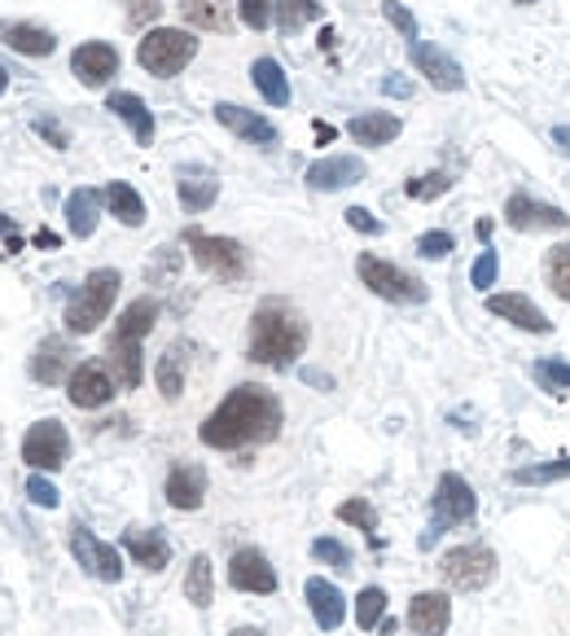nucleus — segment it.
<instances>
[{
  "instance_id": "59",
  "label": "nucleus",
  "mask_w": 570,
  "mask_h": 636,
  "mask_svg": "<svg viewBox=\"0 0 570 636\" xmlns=\"http://www.w3.org/2000/svg\"><path fill=\"white\" fill-rule=\"evenodd\" d=\"M513 4H535V0H513Z\"/></svg>"
},
{
  "instance_id": "18",
  "label": "nucleus",
  "mask_w": 570,
  "mask_h": 636,
  "mask_svg": "<svg viewBox=\"0 0 570 636\" xmlns=\"http://www.w3.org/2000/svg\"><path fill=\"white\" fill-rule=\"evenodd\" d=\"M163 496H167V505L180 509V513L203 509V500H207V470L194 466V461L171 466V474H167V483H163Z\"/></svg>"
},
{
  "instance_id": "20",
  "label": "nucleus",
  "mask_w": 570,
  "mask_h": 636,
  "mask_svg": "<svg viewBox=\"0 0 570 636\" xmlns=\"http://www.w3.org/2000/svg\"><path fill=\"white\" fill-rule=\"evenodd\" d=\"M27 373H31V382H40V387H58V382H67V378L75 373L71 343H67V339H45V343L31 352Z\"/></svg>"
},
{
  "instance_id": "26",
  "label": "nucleus",
  "mask_w": 570,
  "mask_h": 636,
  "mask_svg": "<svg viewBox=\"0 0 570 636\" xmlns=\"http://www.w3.org/2000/svg\"><path fill=\"white\" fill-rule=\"evenodd\" d=\"M189 360H194V343H171L167 352L158 355V369H154V382L163 391V400H180L185 391V373H189Z\"/></svg>"
},
{
  "instance_id": "55",
  "label": "nucleus",
  "mask_w": 570,
  "mask_h": 636,
  "mask_svg": "<svg viewBox=\"0 0 570 636\" xmlns=\"http://www.w3.org/2000/svg\"><path fill=\"white\" fill-rule=\"evenodd\" d=\"M549 141L558 145V149H562V154H567V158H570V124H558V128L549 133Z\"/></svg>"
},
{
  "instance_id": "48",
  "label": "nucleus",
  "mask_w": 570,
  "mask_h": 636,
  "mask_svg": "<svg viewBox=\"0 0 570 636\" xmlns=\"http://www.w3.org/2000/svg\"><path fill=\"white\" fill-rule=\"evenodd\" d=\"M497 277H500V255L488 246V251H479V260L470 268V282L479 285V290H488V285H497Z\"/></svg>"
},
{
  "instance_id": "44",
  "label": "nucleus",
  "mask_w": 570,
  "mask_h": 636,
  "mask_svg": "<svg viewBox=\"0 0 570 636\" xmlns=\"http://www.w3.org/2000/svg\"><path fill=\"white\" fill-rule=\"evenodd\" d=\"M531 378H535L540 387H549V391H570V364L567 360H535Z\"/></svg>"
},
{
  "instance_id": "32",
  "label": "nucleus",
  "mask_w": 570,
  "mask_h": 636,
  "mask_svg": "<svg viewBox=\"0 0 570 636\" xmlns=\"http://www.w3.org/2000/svg\"><path fill=\"white\" fill-rule=\"evenodd\" d=\"M158 325V299H149V294H141V299H132L124 312H119V325H115V334L119 339H137L141 343L145 334Z\"/></svg>"
},
{
  "instance_id": "33",
  "label": "nucleus",
  "mask_w": 570,
  "mask_h": 636,
  "mask_svg": "<svg viewBox=\"0 0 570 636\" xmlns=\"http://www.w3.org/2000/svg\"><path fill=\"white\" fill-rule=\"evenodd\" d=\"M176 198H180V207L189 215L207 212V207H215V198H219V180L215 176H185L180 185H176Z\"/></svg>"
},
{
  "instance_id": "52",
  "label": "nucleus",
  "mask_w": 570,
  "mask_h": 636,
  "mask_svg": "<svg viewBox=\"0 0 570 636\" xmlns=\"http://www.w3.org/2000/svg\"><path fill=\"white\" fill-rule=\"evenodd\" d=\"M382 92H386V97H413V84L400 79V75H386V79H382Z\"/></svg>"
},
{
  "instance_id": "28",
  "label": "nucleus",
  "mask_w": 570,
  "mask_h": 636,
  "mask_svg": "<svg viewBox=\"0 0 570 636\" xmlns=\"http://www.w3.org/2000/svg\"><path fill=\"white\" fill-rule=\"evenodd\" d=\"M400 133H404V124H400L395 115H386V110H368V115H356V119L347 124V137L356 145H364V149L391 145Z\"/></svg>"
},
{
  "instance_id": "15",
  "label": "nucleus",
  "mask_w": 570,
  "mask_h": 636,
  "mask_svg": "<svg viewBox=\"0 0 570 636\" xmlns=\"http://www.w3.org/2000/svg\"><path fill=\"white\" fill-rule=\"evenodd\" d=\"M409 62H413L417 75H426L439 92H461V88H465V71H461L456 58H448L439 45L413 40V45H409Z\"/></svg>"
},
{
  "instance_id": "39",
  "label": "nucleus",
  "mask_w": 570,
  "mask_h": 636,
  "mask_svg": "<svg viewBox=\"0 0 570 636\" xmlns=\"http://www.w3.org/2000/svg\"><path fill=\"white\" fill-rule=\"evenodd\" d=\"M382 619H386V593H382L377 584L360 588V597H356V624H360V633H373V628H382Z\"/></svg>"
},
{
  "instance_id": "51",
  "label": "nucleus",
  "mask_w": 570,
  "mask_h": 636,
  "mask_svg": "<svg viewBox=\"0 0 570 636\" xmlns=\"http://www.w3.org/2000/svg\"><path fill=\"white\" fill-rule=\"evenodd\" d=\"M36 133L53 145V149H67V145H71V133H67L58 119H36Z\"/></svg>"
},
{
  "instance_id": "37",
  "label": "nucleus",
  "mask_w": 570,
  "mask_h": 636,
  "mask_svg": "<svg viewBox=\"0 0 570 636\" xmlns=\"http://www.w3.org/2000/svg\"><path fill=\"white\" fill-rule=\"evenodd\" d=\"M544 282H549V290H553L562 303H570V242L553 246V251L544 255Z\"/></svg>"
},
{
  "instance_id": "4",
  "label": "nucleus",
  "mask_w": 570,
  "mask_h": 636,
  "mask_svg": "<svg viewBox=\"0 0 570 636\" xmlns=\"http://www.w3.org/2000/svg\"><path fill=\"white\" fill-rule=\"evenodd\" d=\"M185 246L194 255V264L203 273H212L215 282H246L250 277V251L233 237H219V233H203V228H185Z\"/></svg>"
},
{
  "instance_id": "12",
  "label": "nucleus",
  "mask_w": 570,
  "mask_h": 636,
  "mask_svg": "<svg viewBox=\"0 0 570 636\" xmlns=\"http://www.w3.org/2000/svg\"><path fill=\"white\" fill-rule=\"evenodd\" d=\"M504 224L513 233H567L570 215L562 207H549V203H535L531 194H513L504 203Z\"/></svg>"
},
{
  "instance_id": "46",
  "label": "nucleus",
  "mask_w": 570,
  "mask_h": 636,
  "mask_svg": "<svg viewBox=\"0 0 570 636\" xmlns=\"http://www.w3.org/2000/svg\"><path fill=\"white\" fill-rule=\"evenodd\" d=\"M158 18H163V4H158V0H124V22H128V31L154 27Z\"/></svg>"
},
{
  "instance_id": "14",
  "label": "nucleus",
  "mask_w": 570,
  "mask_h": 636,
  "mask_svg": "<svg viewBox=\"0 0 570 636\" xmlns=\"http://www.w3.org/2000/svg\"><path fill=\"white\" fill-rule=\"evenodd\" d=\"M228 584L237 588V593H255V597H268V593H277V570L273 562L259 554V549H237L233 558H228Z\"/></svg>"
},
{
  "instance_id": "5",
  "label": "nucleus",
  "mask_w": 570,
  "mask_h": 636,
  "mask_svg": "<svg viewBox=\"0 0 570 636\" xmlns=\"http://www.w3.org/2000/svg\"><path fill=\"white\" fill-rule=\"evenodd\" d=\"M198 58V36L185 27H149L145 40L137 45V62L158 79L180 75Z\"/></svg>"
},
{
  "instance_id": "21",
  "label": "nucleus",
  "mask_w": 570,
  "mask_h": 636,
  "mask_svg": "<svg viewBox=\"0 0 570 636\" xmlns=\"http://www.w3.org/2000/svg\"><path fill=\"white\" fill-rule=\"evenodd\" d=\"M488 312L500 316V321H509V325H518V330H527V334H549V330H553V321H549L527 294H492V299H488Z\"/></svg>"
},
{
  "instance_id": "40",
  "label": "nucleus",
  "mask_w": 570,
  "mask_h": 636,
  "mask_svg": "<svg viewBox=\"0 0 570 636\" xmlns=\"http://www.w3.org/2000/svg\"><path fill=\"white\" fill-rule=\"evenodd\" d=\"M448 189H452V176H448V172H426V176L404 180V194H409L413 203H434V198H443Z\"/></svg>"
},
{
  "instance_id": "23",
  "label": "nucleus",
  "mask_w": 570,
  "mask_h": 636,
  "mask_svg": "<svg viewBox=\"0 0 570 636\" xmlns=\"http://www.w3.org/2000/svg\"><path fill=\"white\" fill-rule=\"evenodd\" d=\"M452 624V601L448 593H417L409 601V628L417 636H443Z\"/></svg>"
},
{
  "instance_id": "56",
  "label": "nucleus",
  "mask_w": 570,
  "mask_h": 636,
  "mask_svg": "<svg viewBox=\"0 0 570 636\" xmlns=\"http://www.w3.org/2000/svg\"><path fill=\"white\" fill-rule=\"evenodd\" d=\"M9 237H18V228H13V219L0 212V242H9Z\"/></svg>"
},
{
  "instance_id": "31",
  "label": "nucleus",
  "mask_w": 570,
  "mask_h": 636,
  "mask_svg": "<svg viewBox=\"0 0 570 636\" xmlns=\"http://www.w3.org/2000/svg\"><path fill=\"white\" fill-rule=\"evenodd\" d=\"M250 84L259 88V97H264L268 106H289V79H285L277 58H255V67H250Z\"/></svg>"
},
{
  "instance_id": "35",
  "label": "nucleus",
  "mask_w": 570,
  "mask_h": 636,
  "mask_svg": "<svg viewBox=\"0 0 570 636\" xmlns=\"http://www.w3.org/2000/svg\"><path fill=\"white\" fill-rule=\"evenodd\" d=\"M185 597L198 606V610H207L215 601V575H212V558L207 554H198L194 562H189V575H185Z\"/></svg>"
},
{
  "instance_id": "7",
  "label": "nucleus",
  "mask_w": 570,
  "mask_h": 636,
  "mask_svg": "<svg viewBox=\"0 0 570 636\" xmlns=\"http://www.w3.org/2000/svg\"><path fill=\"white\" fill-rule=\"evenodd\" d=\"M474 513H479V496H474V488H470L461 474H443V479L434 483V496H430V531L422 536V545L430 549L439 531L461 527V522H470Z\"/></svg>"
},
{
  "instance_id": "25",
  "label": "nucleus",
  "mask_w": 570,
  "mask_h": 636,
  "mask_svg": "<svg viewBox=\"0 0 570 636\" xmlns=\"http://www.w3.org/2000/svg\"><path fill=\"white\" fill-rule=\"evenodd\" d=\"M0 40L22 58H49L58 49V36L36 22H0Z\"/></svg>"
},
{
  "instance_id": "41",
  "label": "nucleus",
  "mask_w": 570,
  "mask_h": 636,
  "mask_svg": "<svg viewBox=\"0 0 570 636\" xmlns=\"http://www.w3.org/2000/svg\"><path fill=\"white\" fill-rule=\"evenodd\" d=\"M338 522H352L368 540H377V536H373V531H377V513H373V505H368L364 496H352V500L338 505Z\"/></svg>"
},
{
  "instance_id": "30",
  "label": "nucleus",
  "mask_w": 570,
  "mask_h": 636,
  "mask_svg": "<svg viewBox=\"0 0 570 636\" xmlns=\"http://www.w3.org/2000/svg\"><path fill=\"white\" fill-rule=\"evenodd\" d=\"M106 212L115 215L119 224H128V228H141L145 198L128 185V180H110V185H106Z\"/></svg>"
},
{
  "instance_id": "47",
  "label": "nucleus",
  "mask_w": 570,
  "mask_h": 636,
  "mask_svg": "<svg viewBox=\"0 0 570 636\" xmlns=\"http://www.w3.org/2000/svg\"><path fill=\"white\" fill-rule=\"evenodd\" d=\"M382 13H386V22H391V27H395V31H400L409 45L417 40V18H413V13H409L400 0H382Z\"/></svg>"
},
{
  "instance_id": "54",
  "label": "nucleus",
  "mask_w": 570,
  "mask_h": 636,
  "mask_svg": "<svg viewBox=\"0 0 570 636\" xmlns=\"http://www.w3.org/2000/svg\"><path fill=\"white\" fill-rule=\"evenodd\" d=\"M303 382H312V387H321V391H334V378L321 373V369H303Z\"/></svg>"
},
{
  "instance_id": "34",
  "label": "nucleus",
  "mask_w": 570,
  "mask_h": 636,
  "mask_svg": "<svg viewBox=\"0 0 570 636\" xmlns=\"http://www.w3.org/2000/svg\"><path fill=\"white\" fill-rule=\"evenodd\" d=\"M180 13L198 31H228V22H233L224 0H180Z\"/></svg>"
},
{
  "instance_id": "49",
  "label": "nucleus",
  "mask_w": 570,
  "mask_h": 636,
  "mask_svg": "<svg viewBox=\"0 0 570 636\" xmlns=\"http://www.w3.org/2000/svg\"><path fill=\"white\" fill-rule=\"evenodd\" d=\"M27 496H31V505H40V509H58V500H62V492H58L45 474H31V479H27Z\"/></svg>"
},
{
  "instance_id": "17",
  "label": "nucleus",
  "mask_w": 570,
  "mask_h": 636,
  "mask_svg": "<svg viewBox=\"0 0 570 636\" xmlns=\"http://www.w3.org/2000/svg\"><path fill=\"white\" fill-rule=\"evenodd\" d=\"M215 119L219 128H228L233 137H242L246 145H259V149H273L282 141V133L259 115V110H246V106H233V101H219L215 106Z\"/></svg>"
},
{
  "instance_id": "58",
  "label": "nucleus",
  "mask_w": 570,
  "mask_h": 636,
  "mask_svg": "<svg viewBox=\"0 0 570 636\" xmlns=\"http://www.w3.org/2000/svg\"><path fill=\"white\" fill-rule=\"evenodd\" d=\"M4 88H9V71L0 67V97H4Z\"/></svg>"
},
{
  "instance_id": "9",
  "label": "nucleus",
  "mask_w": 570,
  "mask_h": 636,
  "mask_svg": "<svg viewBox=\"0 0 570 636\" xmlns=\"http://www.w3.org/2000/svg\"><path fill=\"white\" fill-rule=\"evenodd\" d=\"M22 461L36 470V474H53L71 461V434L58 418H45L22 434Z\"/></svg>"
},
{
  "instance_id": "38",
  "label": "nucleus",
  "mask_w": 570,
  "mask_h": 636,
  "mask_svg": "<svg viewBox=\"0 0 570 636\" xmlns=\"http://www.w3.org/2000/svg\"><path fill=\"white\" fill-rule=\"evenodd\" d=\"M321 13H325V4H316V0H277V27L285 36H294L298 27L316 22Z\"/></svg>"
},
{
  "instance_id": "13",
  "label": "nucleus",
  "mask_w": 570,
  "mask_h": 636,
  "mask_svg": "<svg viewBox=\"0 0 570 636\" xmlns=\"http://www.w3.org/2000/svg\"><path fill=\"white\" fill-rule=\"evenodd\" d=\"M316 194H338V189H352L364 180V158L356 154H325V158H316L312 167H307V176H303Z\"/></svg>"
},
{
  "instance_id": "53",
  "label": "nucleus",
  "mask_w": 570,
  "mask_h": 636,
  "mask_svg": "<svg viewBox=\"0 0 570 636\" xmlns=\"http://www.w3.org/2000/svg\"><path fill=\"white\" fill-rule=\"evenodd\" d=\"M31 242H36V246H40V251H58V246H62V237H58V233H53V228H40V233H36V237H31Z\"/></svg>"
},
{
  "instance_id": "36",
  "label": "nucleus",
  "mask_w": 570,
  "mask_h": 636,
  "mask_svg": "<svg viewBox=\"0 0 570 636\" xmlns=\"http://www.w3.org/2000/svg\"><path fill=\"white\" fill-rule=\"evenodd\" d=\"M518 488H544V483H562L570 479V457L562 461H540V466H522V470H513L509 474Z\"/></svg>"
},
{
  "instance_id": "24",
  "label": "nucleus",
  "mask_w": 570,
  "mask_h": 636,
  "mask_svg": "<svg viewBox=\"0 0 570 636\" xmlns=\"http://www.w3.org/2000/svg\"><path fill=\"white\" fill-rule=\"evenodd\" d=\"M124 549H128V558L145 570H167L171 562V545H167V536L163 531H149V527H132V531H124Z\"/></svg>"
},
{
  "instance_id": "60",
  "label": "nucleus",
  "mask_w": 570,
  "mask_h": 636,
  "mask_svg": "<svg viewBox=\"0 0 570 636\" xmlns=\"http://www.w3.org/2000/svg\"><path fill=\"white\" fill-rule=\"evenodd\" d=\"M0 260H4V255H0Z\"/></svg>"
},
{
  "instance_id": "16",
  "label": "nucleus",
  "mask_w": 570,
  "mask_h": 636,
  "mask_svg": "<svg viewBox=\"0 0 570 636\" xmlns=\"http://www.w3.org/2000/svg\"><path fill=\"white\" fill-rule=\"evenodd\" d=\"M71 75L83 88H106L119 75V49L106 40H88L71 53Z\"/></svg>"
},
{
  "instance_id": "22",
  "label": "nucleus",
  "mask_w": 570,
  "mask_h": 636,
  "mask_svg": "<svg viewBox=\"0 0 570 636\" xmlns=\"http://www.w3.org/2000/svg\"><path fill=\"white\" fill-rule=\"evenodd\" d=\"M106 369L115 373L119 391H137V387H141V378H145L141 343H137V339H119V334H110V348H106Z\"/></svg>"
},
{
  "instance_id": "57",
  "label": "nucleus",
  "mask_w": 570,
  "mask_h": 636,
  "mask_svg": "<svg viewBox=\"0 0 570 636\" xmlns=\"http://www.w3.org/2000/svg\"><path fill=\"white\" fill-rule=\"evenodd\" d=\"M228 636H264V633H259V628H250V624H246V628H233V633H228Z\"/></svg>"
},
{
  "instance_id": "1",
  "label": "nucleus",
  "mask_w": 570,
  "mask_h": 636,
  "mask_svg": "<svg viewBox=\"0 0 570 636\" xmlns=\"http://www.w3.org/2000/svg\"><path fill=\"white\" fill-rule=\"evenodd\" d=\"M282 400L268 387L242 382L233 387L219 409L203 422V443L215 452H237V448H255V443H273L282 434Z\"/></svg>"
},
{
  "instance_id": "27",
  "label": "nucleus",
  "mask_w": 570,
  "mask_h": 636,
  "mask_svg": "<svg viewBox=\"0 0 570 636\" xmlns=\"http://www.w3.org/2000/svg\"><path fill=\"white\" fill-rule=\"evenodd\" d=\"M106 110L132 128L137 145H154V110L145 106L137 92H110V97H106Z\"/></svg>"
},
{
  "instance_id": "11",
  "label": "nucleus",
  "mask_w": 570,
  "mask_h": 636,
  "mask_svg": "<svg viewBox=\"0 0 570 636\" xmlns=\"http://www.w3.org/2000/svg\"><path fill=\"white\" fill-rule=\"evenodd\" d=\"M71 554H75V562L83 566L92 579H101V584H119V579H124V558H119V549L106 545V540H97L83 522H75L71 527Z\"/></svg>"
},
{
  "instance_id": "45",
  "label": "nucleus",
  "mask_w": 570,
  "mask_h": 636,
  "mask_svg": "<svg viewBox=\"0 0 570 636\" xmlns=\"http://www.w3.org/2000/svg\"><path fill=\"white\" fill-rule=\"evenodd\" d=\"M452 251H456V237H452L448 228H430V233L417 237V255H422V260H448Z\"/></svg>"
},
{
  "instance_id": "50",
  "label": "nucleus",
  "mask_w": 570,
  "mask_h": 636,
  "mask_svg": "<svg viewBox=\"0 0 570 636\" xmlns=\"http://www.w3.org/2000/svg\"><path fill=\"white\" fill-rule=\"evenodd\" d=\"M347 224H352L356 233H364V237H377V233H382V219L373 212H364V207H347Z\"/></svg>"
},
{
  "instance_id": "19",
  "label": "nucleus",
  "mask_w": 570,
  "mask_h": 636,
  "mask_svg": "<svg viewBox=\"0 0 570 636\" xmlns=\"http://www.w3.org/2000/svg\"><path fill=\"white\" fill-rule=\"evenodd\" d=\"M303 597H307L312 619H316V628H321V633H338V628H343V619H347V597L338 593V584H330V579L312 575V579L303 584Z\"/></svg>"
},
{
  "instance_id": "2",
  "label": "nucleus",
  "mask_w": 570,
  "mask_h": 636,
  "mask_svg": "<svg viewBox=\"0 0 570 636\" xmlns=\"http://www.w3.org/2000/svg\"><path fill=\"white\" fill-rule=\"evenodd\" d=\"M303 352H307V321H303V312L289 307L285 299L259 303L255 316H250V348H246V355L255 364H268V369H289Z\"/></svg>"
},
{
  "instance_id": "29",
  "label": "nucleus",
  "mask_w": 570,
  "mask_h": 636,
  "mask_svg": "<svg viewBox=\"0 0 570 636\" xmlns=\"http://www.w3.org/2000/svg\"><path fill=\"white\" fill-rule=\"evenodd\" d=\"M101 207H106V194H97V189H75L71 198H67V228H71V237H92L97 233V219H101Z\"/></svg>"
},
{
  "instance_id": "42",
  "label": "nucleus",
  "mask_w": 570,
  "mask_h": 636,
  "mask_svg": "<svg viewBox=\"0 0 570 636\" xmlns=\"http://www.w3.org/2000/svg\"><path fill=\"white\" fill-rule=\"evenodd\" d=\"M237 18L250 31H268V22H277V0H237Z\"/></svg>"
},
{
  "instance_id": "10",
  "label": "nucleus",
  "mask_w": 570,
  "mask_h": 636,
  "mask_svg": "<svg viewBox=\"0 0 570 636\" xmlns=\"http://www.w3.org/2000/svg\"><path fill=\"white\" fill-rule=\"evenodd\" d=\"M115 391H119L115 373H110L106 364H97V360H83V364H75V373L67 378V400H71L75 409H83V413H92V409H106V404L115 400Z\"/></svg>"
},
{
  "instance_id": "43",
  "label": "nucleus",
  "mask_w": 570,
  "mask_h": 636,
  "mask_svg": "<svg viewBox=\"0 0 570 636\" xmlns=\"http://www.w3.org/2000/svg\"><path fill=\"white\" fill-rule=\"evenodd\" d=\"M312 558L334 566V570H352V549H347L343 540H334V536H316V540H312Z\"/></svg>"
},
{
  "instance_id": "3",
  "label": "nucleus",
  "mask_w": 570,
  "mask_h": 636,
  "mask_svg": "<svg viewBox=\"0 0 570 636\" xmlns=\"http://www.w3.org/2000/svg\"><path fill=\"white\" fill-rule=\"evenodd\" d=\"M119 268H97V273H88L83 285L71 294V303H67V316H62V325H67V334L71 339H83V334H92L106 316H110V307H115V299H119Z\"/></svg>"
},
{
  "instance_id": "8",
  "label": "nucleus",
  "mask_w": 570,
  "mask_h": 636,
  "mask_svg": "<svg viewBox=\"0 0 570 636\" xmlns=\"http://www.w3.org/2000/svg\"><path fill=\"white\" fill-rule=\"evenodd\" d=\"M439 575L456 593H483L497 579V554L488 545H456L439 558Z\"/></svg>"
},
{
  "instance_id": "6",
  "label": "nucleus",
  "mask_w": 570,
  "mask_h": 636,
  "mask_svg": "<svg viewBox=\"0 0 570 636\" xmlns=\"http://www.w3.org/2000/svg\"><path fill=\"white\" fill-rule=\"evenodd\" d=\"M356 273H360V282L368 285L377 299H386V303H426L430 299V285L422 282L417 273H409V268L391 264V260L360 255Z\"/></svg>"
}]
</instances>
